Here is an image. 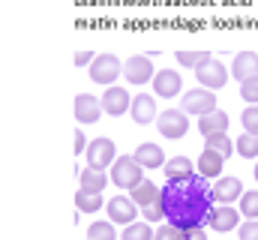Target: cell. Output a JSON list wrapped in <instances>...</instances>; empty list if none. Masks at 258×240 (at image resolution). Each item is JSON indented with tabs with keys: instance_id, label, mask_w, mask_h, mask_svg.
<instances>
[{
	"instance_id": "obj_1",
	"label": "cell",
	"mask_w": 258,
	"mask_h": 240,
	"mask_svg": "<svg viewBox=\"0 0 258 240\" xmlns=\"http://www.w3.org/2000/svg\"><path fill=\"white\" fill-rule=\"evenodd\" d=\"M162 207H165V219L168 225L186 231V228H204V222L213 213V186L207 177L195 174L189 180H168L162 186L159 195Z\"/></svg>"
},
{
	"instance_id": "obj_2",
	"label": "cell",
	"mask_w": 258,
	"mask_h": 240,
	"mask_svg": "<svg viewBox=\"0 0 258 240\" xmlns=\"http://www.w3.org/2000/svg\"><path fill=\"white\" fill-rule=\"evenodd\" d=\"M141 180H144V165H141L135 156H117V159H114V165H111V183H114V186L132 192Z\"/></svg>"
},
{
	"instance_id": "obj_3",
	"label": "cell",
	"mask_w": 258,
	"mask_h": 240,
	"mask_svg": "<svg viewBox=\"0 0 258 240\" xmlns=\"http://www.w3.org/2000/svg\"><path fill=\"white\" fill-rule=\"evenodd\" d=\"M114 159H117V150H114V141H111V138L99 135V138H93V141L87 144V168L105 171V168L114 165Z\"/></svg>"
},
{
	"instance_id": "obj_4",
	"label": "cell",
	"mask_w": 258,
	"mask_h": 240,
	"mask_svg": "<svg viewBox=\"0 0 258 240\" xmlns=\"http://www.w3.org/2000/svg\"><path fill=\"white\" fill-rule=\"evenodd\" d=\"M120 75H123V63L114 57V54H96V60L90 63V78H93L96 84L111 87Z\"/></svg>"
},
{
	"instance_id": "obj_5",
	"label": "cell",
	"mask_w": 258,
	"mask_h": 240,
	"mask_svg": "<svg viewBox=\"0 0 258 240\" xmlns=\"http://www.w3.org/2000/svg\"><path fill=\"white\" fill-rule=\"evenodd\" d=\"M180 111L195 114V117H204V114L216 111V96H213V90H207V87H195V90H189V93H183Z\"/></svg>"
},
{
	"instance_id": "obj_6",
	"label": "cell",
	"mask_w": 258,
	"mask_h": 240,
	"mask_svg": "<svg viewBox=\"0 0 258 240\" xmlns=\"http://www.w3.org/2000/svg\"><path fill=\"white\" fill-rule=\"evenodd\" d=\"M189 114L186 111H177V108H168V111H159L156 117V129L162 138H183L186 129H189Z\"/></svg>"
},
{
	"instance_id": "obj_7",
	"label": "cell",
	"mask_w": 258,
	"mask_h": 240,
	"mask_svg": "<svg viewBox=\"0 0 258 240\" xmlns=\"http://www.w3.org/2000/svg\"><path fill=\"white\" fill-rule=\"evenodd\" d=\"M228 75H231V72H225V66H222L216 57H210L207 63H201V66L195 69L198 84H201V87H207V90H219V87H225Z\"/></svg>"
},
{
	"instance_id": "obj_8",
	"label": "cell",
	"mask_w": 258,
	"mask_h": 240,
	"mask_svg": "<svg viewBox=\"0 0 258 240\" xmlns=\"http://www.w3.org/2000/svg\"><path fill=\"white\" fill-rule=\"evenodd\" d=\"M135 216H138V204L126 198V195H114V198H108V222H114V225H132L135 222Z\"/></svg>"
},
{
	"instance_id": "obj_9",
	"label": "cell",
	"mask_w": 258,
	"mask_h": 240,
	"mask_svg": "<svg viewBox=\"0 0 258 240\" xmlns=\"http://www.w3.org/2000/svg\"><path fill=\"white\" fill-rule=\"evenodd\" d=\"M240 210H234L231 204H219V207H213V213H210V219H207V225L213 228V231H234V228H240Z\"/></svg>"
},
{
	"instance_id": "obj_10",
	"label": "cell",
	"mask_w": 258,
	"mask_h": 240,
	"mask_svg": "<svg viewBox=\"0 0 258 240\" xmlns=\"http://www.w3.org/2000/svg\"><path fill=\"white\" fill-rule=\"evenodd\" d=\"M123 78L129 84H147L153 78V63L147 54H135L123 63Z\"/></svg>"
},
{
	"instance_id": "obj_11",
	"label": "cell",
	"mask_w": 258,
	"mask_h": 240,
	"mask_svg": "<svg viewBox=\"0 0 258 240\" xmlns=\"http://www.w3.org/2000/svg\"><path fill=\"white\" fill-rule=\"evenodd\" d=\"M129 108H132L129 90L111 84V87L105 90V96H102V111H105V114H111V117H120V114H126Z\"/></svg>"
},
{
	"instance_id": "obj_12",
	"label": "cell",
	"mask_w": 258,
	"mask_h": 240,
	"mask_svg": "<svg viewBox=\"0 0 258 240\" xmlns=\"http://www.w3.org/2000/svg\"><path fill=\"white\" fill-rule=\"evenodd\" d=\"M180 87H183V81H180V72H174V69H162V72L153 75V93L162 96V99L177 96Z\"/></svg>"
},
{
	"instance_id": "obj_13",
	"label": "cell",
	"mask_w": 258,
	"mask_h": 240,
	"mask_svg": "<svg viewBox=\"0 0 258 240\" xmlns=\"http://www.w3.org/2000/svg\"><path fill=\"white\" fill-rule=\"evenodd\" d=\"M246 189H243V183L240 177H219L213 183V201L216 204H231V201H240V195H243Z\"/></svg>"
},
{
	"instance_id": "obj_14",
	"label": "cell",
	"mask_w": 258,
	"mask_h": 240,
	"mask_svg": "<svg viewBox=\"0 0 258 240\" xmlns=\"http://www.w3.org/2000/svg\"><path fill=\"white\" fill-rule=\"evenodd\" d=\"M102 117V99L90 96V93H78L75 96V120L78 123H96Z\"/></svg>"
},
{
	"instance_id": "obj_15",
	"label": "cell",
	"mask_w": 258,
	"mask_h": 240,
	"mask_svg": "<svg viewBox=\"0 0 258 240\" xmlns=\"http://www.w3.org/2000/svg\"><path fill=\"white\" fill-rule=\"evenodd\" d=\"M129 114H132V120H135L138 126H147V123H153V120L159 117L156 102H153L150 93H138V96H132V108H129Z\"/></svg>"
},
{
	"instance_id": "obj_16",
	"label": "cell",
	"mask_w": 258,
	"mask_h": 240,
	"mask_svg": "<svg viewBox=\"0 0 258 240\" xmlns=\"http://www.w3.org/2000/svg\"><path fill=\"white\" fill-rule=\"evenodd\" d=\"M231 75L243 84V81H249V78H258V54L255 51H240V54H234L231 60Z\"/></svg>"
},
{
	"instance_id": "obj_17",
	"label": "cell",
	"mask_w": 258,
	"mask_h": 240,
	"mask_svg": "<svg viewBox=\"0 0 258 240\" xmlns=\"http://www.w3.org/2000/svg\"><path fill=\"white\" fill-rule=\"evenodd\" d=\"M222 165H225V156H219V153H213V150H201V156H198V162H195V168H198V174L207 180H219L222 174Z\"/></svg>"
},
{
	"instance_id": "obj_18",
	"label": "cell",
	"mask_w": 258,
	"mask_h": 240,
	"mask_svg": "<svg viewBox=\"0 0 258 240\" xmlns=\"http://www.w3.org/2000/svg\"><path fill=\"white\" fill-rule=\"evenodd\" d=\"M144 168H162L168 159H165V153H162V147L159 144H153V141H144V144H138V150L132 153Z\"/></svg>"
},
{
	"instance_id": "obj_19",
	"label": "cell",
	"mask_w": 258,
	"mask_h": 240,
	"mask_svg": "<svg viewBox=\"0 0 258 240\" xmlns=\"http://www.w3.org/2000/svg\"><path fill=\"white\" fill-rule=\"evenodd\" d=\"M162 171H165L168 180H189V177L198 174V168L192 165L189 156H174V159H168V162L162 165Z\"/></svg>"
},
{
	"instance_id": "obj_20",
	"label": "cell",
	"mask_w": 258,
	"mask_h": 240,
	"mask_svg": "<svg viewBox=\"0 0 258 240\" xmlns=\"http://www.w3.org/2000/svg\"><path fill=\"white\" fill-rule=\"evenodd\" d=\"M198 129H201V135L207 138V135H216V132H228V114L225 111H210V114H204V117H198Z\"/></svg>"
},
{
	"instance_id": "obj_21",
	"label": "cell",
	"mask_w": 258,
	"mask_h": 240,
	"mask_svg": "<svg viewBox=\"0 0 258 240\" xmlns=\"http://www.w3.org/2000/svg\"><path fill=\"white\" fill-rule=\"evenodd\" d=\"M159 195H162V189H159V186H153V180H141V183L129 192V198H132L138 207H147V204L159 201Z\"/></svg>"
},
{
	"instance_id": "obj_22",
	"label": "cell",
	"mask_w": 258,
	"mask_h": 240,
	"mask_svg": "<svg viewBox=\"0 0 258 240\" xmlns=\"http://www.w3.org/2000/svg\"><path fill=\"white\" fill-rule=\"evenodd\" d=\"M204 147H207V150H213V153H219V156H225V159H228V156L237 150V147H234V141L228 138V132L207 135V138H204Z\"/></svg>"
},
{
	"instance_id": "obj_23",
	"label": "cell",
	"mask_w": 258,
	"mask_h": 240,
	"mask_svg": "<svg viewBox=\"0 0 258 240\" xmlns=\"http://www.w3.org/2000/svg\"><path fill=\"white\" fill-rule=\"evenodd\" d=\"M75 207L81 213H96L102 207V192H87V189H78L75 192Z\"/></svg>"
},
{
	"instance_id": "obj_24",
	"label": "cell",
	"mask_w": 258,
	"mask_h": 240,
	"mask_svg": "<svg viewBox=\"0 0 258 240\" xmlns=\"http://www.w3.org/2000/svg\"><path fill=\"white\" fill-rule=\"evenodd\" d=\"M108 180H111V177H105V171L84 168V171H81V189H87V192H102Z\"/></svg>"
},
{
	"instance_id": "obj_25",
	"label": "cell",
	"mask_w": 258,
	"mask_h": 240,
	"mask_svg": "<svg viewBox=\"0 0 258 240\" xmlns=\"http://www.w3.org/2000/svg\"><path fill=\"white\" fill-rule=\"evenodd\" d=\"M153 228H150V222H132V225H126L123 228V234H120V240H153Z\"/></svg>"
},
{
	"instance_id": "obj_26",
	"label": "cell",
	"mask_w": 258,
	"mask_h": 240,
	"mask_svg": "<svg viewBox=\"0 0 258 240\" xmlns=\"http://www.w3.org/2000/svg\"><path fill=\"white\" fill-rule=\"evenodd\" d=\"M240 216L243 219H258V189H249L240 195Z\"/></svg>"
},
{
	"instance_id": "obj_27",
	"label": "cell",
	"mask_w": 258,
	"mask_h": 240,
	"mask_svg": "<svg viewBox=\"0 0 258 240\" xmlns=\"http://www.w3.org/2000/svg\"><path fill=\"white\" fill-rule=\"evenodd\" d=\"M234 147H237V153H240L243 159H255V156H258V135L243 132V135L234 141Z\"/></svg>"
},
{
	"instance_id": "obj_28",
	"label": "cell",
	"mask_w": 258,
	"mask_h": 240,
	"mask_svg": "<svg viewBox=\"0 0 258 240\" xmlns=\"http://www.w3.org/2000/svg\"><path fill=\"white\" fill-rule=\"evenodd\" d=\"M210 57H213V54H210V51H201V48H198V51H177V63L186 66V69H198L201 63H207Z\"/></svg>"
},
{
	"instance_id": "obj_29",
	"label": "cell",
	"mask_w": 258,
	"mask_h": 240,
	"mask_svg": "<svg viewBox=\"0 0 258 240\" xmlns=\"http://www.w3.org/2000/svg\"><path fill=\"white\" fill-rule=\"evenodd\" d=\"M87 240H120L114 231V222H93L87 228Z\"/></svg>"
},
{
	"instance_id": "obj_30",
	"label": "cell",
	"mask_w": 258,
	"mask_h": 240,
	"mask_svg": "<svg viewBox=\"0 0 258 240\" xmlns=\"http://www.w3.org/2000/svg\"><path fill=\"white\" fill-rule=\"evenodd\" d=\"M240 99L246 105H258V78H249L240 84Z\"/></svg>"
},
{
	"instance_id": "obj_31",
	"label": "cell",
	"mask_w": 258,
	"mask_h": 240,
	"mask_svg": "<svg viewBox=\"0 0 258 240\" xmlns=\"http://www.w3.org/2000/svg\"><path fill=\"white\" fill-rule=\"evenodd\" d=\"M141 216H144V222H162V219H165V207H162V201H153V204L141 207Z\"/></svg>"
},
{
	"instance_id": "obj_32",
	"label": "cell",
	"mask_w": 258,
	"mask_h": 240,
	"mask_svg": "<svg viewBox=\"0 0 258 240\" xmlns=\"http://www.w3.org/2000/svg\"><path fill=\"white\" fill-rule=\"evenodd\" d=\"M243 132H249V135H258V105H246V111H243Z\"/></svg>"
},
{
	"instance_id": "obj_33",
	"label": "cell",
	"mask_w": 258,
	"mask_h": 240,
	"mask_svg": "<svg viewBox=\"0 0 258 240\" xmlns=\"http://www.w3.org/2000/svg\"><path fill=\"white\" fill-rule=\"evenodd\" d=\"M153 240H183V231L174 228V225H162V228H156Z\"/></svg>"
},
{
	"instance_id": "obj_34",
	"label": "cell",
	"mask_w": 258,
	"mask_h": 240,
	"mask_svg": "<svg viewBox=\"0 0 258 240\" xmlns=\"http://www.w3.org/2000/svg\"><path fill=\"white\" fill-rule=\"evenodd\" d=\"M240 240H258V219H246L240 228H237Z\"/></svg>"
},
{
	"instance_id": "obj_35",
	"label": "cell",
	"mask_w": 258,
	"mask_h": 240,
	"mask_svg": "<svg viewBox=\"0 0 258 240\" xmlns=\"http://www.w3.org/2000/svg\"><path fill=\"white\" fill-rule=\"evenodd\" d=\"M72 60H75V66H90V63L96 60V54H93V51H78Z\"/></svg>"
},
{
	"instance_id": "obj_36",
	"label": "cell",
	"mask_w": 258,
	"mask_h": 240,
	"mask_svg": "<svg viewBox=\"0 0 258 240\" xmlns=\"http://www.w3.org/2000/svg\"><path fill=\"white\" fill-rule=\"evenodd\" d=\"M87 144H90V141L84 138V132H81V126H78V129H75V153L81 156V150H87Z\"/></svg>"
},
{
	"instance_id": "obj_37",
	"label": "cell",
	"mask_w": 258,
	"mask_h": 240,
	"mask_svg": "<svg viewBox=\"0 0 258 240\" xmlns=\"http://www.w3.org/2000/svg\"><path fill=\"white\" fill-rule=\"evenodd\" d=\"M183 240H207V231L204 228H186L183 231Z\"/></svg>"
},
{
	"instance_id": "obj_38",
	"label": "cell",
	"mask_w": 258,
	"mask_h": 240,
	"mask_svg": "<svg viewBox=\"0 0 258 240\" xmlns=\"http://www.w3.org/2000/svg\"><path fill=\"white\" fill-rule=\"evenodd\" d=\"M255 183H258V165H255Z\"/></svg>"
}]
</instances>
